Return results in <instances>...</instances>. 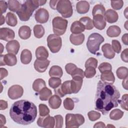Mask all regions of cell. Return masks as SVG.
Here are the masks:
<instances>
[{
    "label": "cell",
    "mask_w": 128,
    "mask_h": 128,
    "mask_svg": "<svg viewBox=\"0 0 128 128\" xmlns=\"http://www.w3.org/2000/svg\"><path fill=\"white\" fill-rule=\"evenodd\" d=\"M120 93L112 84L99 81L96 96L95 109L106 114L112 108L117 107Z\"/></svg>",
    "instance_id": "6da1fadb"
},
{
    "label": "cell",
    "mask_w": 128,
    "mask_h": 128,
    "mask_svg": "<svg viewBox=\"0 0 128 128\" xmlns=\"http://www.w3.org/2000/svg\"><path fill=\"white\" fill-rule=\"evenodd\" d=\"M11 118L16 122L27 125L33 122L37 116L35 104L30 101L22 100L14 102L10 110Z\"/></svg>",
    "instance_id": "7a4b0ae2"
},
{
    "label": "cell",
    "mask_w": 128,
    "mask_h": 128,
    "mask_svg": "<svg viewBox=\"0 0 128 128\" xmlns=\"http://www.w3.org/2000/svg\"><path fill=\"white\" fill-rule=\"evenodd\" d=\"M46 2V0H28L21 5L20 8L16 12L20 20L27 21L32 16L34 10L39 6H42Z\"/></svg>",
    "instance_id": "3957f363"
},
{
    "label": "cell",
    "mask_w": 128,
    "mask_h": 128,
    "mask_svg": "<svg viewBox=\"0 0 128 128\" xmlns=\"http://www.w3.org/2000/svg\"><path fill=\"white\" fill-rule=\"evenodd\" d=\"M104 40L103 36L98 33H93L90 34L86 42V46L89 52L96 54L100 50V46Z\"/></svg>",
    "instance_id": "277c9868"
},
{
    "label": "cell",
    "mask_w": 128,
    "mask_h": 128,
    "mask_svg": "<svg viewBox=\"0 0 128 128\" xmlns=\"http://www.w3.org/2000/svg\"><path fill=\"white\" fill-rule=\"evenodd\" d=\"M84 122V118L81 114H68L66 116V128H78Z\"/></svg>",
    "instance_id": "5b68a950"
},
{
    "label": "cell",
    "mask_w": 128,
    "mask_h": 128,
    "mask_svg": "<svg viewBox=\"0 0 128 128\" xmlns=\"http://www.w3.org/2000/svg\"><path fill=\"white\" fill-rule=\"evenodd\" d=\"M56 9L64 18H68L72 14V6L68 0H58Z\"/></svg>",
    "instance_id": "8992f818"
},
{
    "label": "cell",
    "mask_w": 128,
    "mask_h": 128,
    "mask_svg": "<svg viewBox=\"0 0 128 128\" xmlns=\"http://www.w3.org/2000/svg\"><path fill=\"white\" fill-rule=\"evenodd\" d=\"M68 22L66 20L60 16H56L52 20L53 32L55 34L60 36L64 34L66 30Z\"/></svg>",
    "instance_id": "52a82bcc"
},
{
    "label": "cell",
    "mask_w": 128,
    "mask_h": 128,
    "mask_svg": "<svg viewBox=\"0 0 128 128\" xmlns=\"http://www.w3.org/2000/svg\"><path fill=\"white\" fill-rule=\"evenodd\" d=\"M47 44L52 53H56L62 47V38L55 34H50L47 38Z\"/></svg>",
    "instance_id": "ba28073f"
},
{
    "label": "cell",
    "mask_w": 128,
    "mask_h": 128,
    "mask_svg": "<svg viewBox=\"0 0 128 128\" xmlns=\"http://www.w3.org/2000/svg\"><path fill=\"white\" fill-rule=\"evenodd\" d=\"M54 91L56 94L60 97H63L67 94H72L70 89V80L64 82L62 84L54 88Z\"/></svg>",
    "instance_id": "9c48e42d"
},
{
    "label": "cell",
    "mask_w": 128,
    "mask_h": 128,
    "mask_svg": "<svg viewBox=\"0 0 128 128\" xmlns=\"http://www.w3.org/2000/svg\"><path fill=\"white\" fill-rule=\"evenodd\" d=\"M37 124L40 127L46 128H52L54 126L55 120L49 114L40 117L37 121Z\"/></svg>",
    "instance_id": "30bf717a"
},
{
    "label": "cell",
    "mask_w": 128,
    "mask_h": 128,
    "mask_svg": "<svg viewBox=\"0 0 128 128\" xmlns=\"http://www.w3.org/2000/svg\"><path fill=\"white\" fill-rule=\"evenodd\" d=\"M0 66L7 65L8 66H14L17 63V58L15 54L8 53L4 55H0Z\"/></svg>",
    "instance_id": "8fae6325"
},
{
    "label": "cell",
    "mask_w": 128,
    "mask_h": 128,
    "mask_svg": "<svg viewBox=\"0 0 128 128\" xmlns=\"http://www.w3.org/2000/svg\"><path fill=\"white\" fill-rule=\"evenodd\" d=\"M24 93L22 86L20 85H14L10 86L8 92V97L12 100H16L20 98Z\"/></svg>",
    "instance_id": "7c38bea8"
},
{
    "label": "cell",
    "mask_w": 128,
    "mask_h": 128,
    "mask_svg": "<svg viewBox=\"0 0 128 128\" xmlns=\"http://www.w3.org/2000/svg\"><path fill=\"white\" fill-rule=\"evenodd\" d=\"M34 18L38 22L44 24L48 20L49 13L46 9L40 8L36 12Z\"/></svg>",
    "instance_id": "4fadbf2b"
},
{
    "label": "cell",
    "mask_w": 128,
    "mask_h": 128,
    "mask_svg": "<svg viewBox=\"0 0 128 128\" xmlns=\"http://www.w3.org/2000/svg\"><path fill=\"white\" fill-rule=\"evenodd\" d=\"M15 34L13 30L8 28H2L0 29V39L5 41H10L14 38Z\"/></svg>",
    "instance_id": "5bb4252c"
},
{
    "label": "cell",
    "mask_w": 128,
    "mask_h": 128,
    "mask_svg": "<svg viewBox=\"0 0 128 128\" xmlns=\"http://www.w3.org/2000/svg\"><path fill=\"white\" fill-rule=\"evenodd\" d=\"M92 23L94 26L99 30H102L106 26V22L104 16L100 14H96L93 16Z\"/></svg>",
    "instance_id": "9a60e30c"
},
{
    "label": "cell",
    "mask_w": 128,
    "mask_h": 128,
    "mask_svg": "<svg viewBox=\"0 0 128 128\" xmlns=\"http://www.w3.org/2000/svg\"><path fill=\"white\" fill-rule=\"evenodd\" d=\"M50 61L46 60L36 59L34 62V69L39 72H43L46 70L50 64Z\"/></svg>",
    "instance_id": "2e32d148"
},
{
    "label": "cell",
    "mask_w": 128,
    "mask_h": 128,
    "mask_svg": "<svg viewBox=\"0 0 128 128\" xmlns=\"http://www.w3.org/2000/svg\"><path fill=\"white\" fill-rule=\"evenodd\" d=\"M83 78L80 77H74L70 80V89L72 94L78 93L81 88Z\"/></svg>",
    "instance_id": "e0dca14e"
},
{
    "label": "cell",
    "mask_w": 128,
    "mask_h": 128,
    "mask_svg": "<svg viewBox=\"0 0 128 128\" xmlns=\"http://www.w3.org/2000/svg\"><path fill=\"white\" fill-rule=\"evenodd\" d=\"M20 44L16 40H12L8 42L6 46V48L8 53L16 54L19 50Z\"/></svg>",
    "instance_id": "ac0fdd59"
},
{
    "label": "cell",
    "mask_w": 128,
    "mask_h": 128,
    "mask_svg": "<svg viewBox=\"0 0 128 128\" xmlns=\"http://www.w3.org/2000/svg\"><path fill=\"white\" fill-rule=\"evenodd\" d=\"M104 18L105 20L108 22L112 24L116 22L118 20V16L116 11L112 9H109L105 12Z\"/></svg>",
    "instance_id": "d6986e66"
},
{
    "label": "cell",
    "mask_w": 128,
    "mask_h": 128,
    "mask_svg": "<svg viewBox=\"0 0 128 128\" xmlns=\"http://www.w3.org/2000/svg\"><path fill=\"white\" fill-rule=\"evenodd\" d=\"M104 56L108 59H112L115 56V52L109 44H105L102 47Z\"/></svg>",
    "instance_id": "ffe728a7"
},
{
    "label": "cell",
    "mask_w": 128,
    "mask_h": 128,
    "mask_svg": "<svg viewBox=\"0 0 128 128\" xmlns=\"http://www.w3.org/2000/svg\"><path fill=\"white\" fill-rule=\"evenodd\" d=\"M100 79L102 82L113 84L115 80V78L112 70L106 71L102 72L100 76Z\"/></svg>",
    "instance_id": "44dd1931"
},
{
    "label": "cell",
    "mask_w": 128,
    "mask_h": 128,
    "mask_svg": "<svg viewBox=\"0 0 128 128\" xmlns=\"http://www.w3.org/2000/svg\"><path fill=\"white\" fill-rule=\"evenodd\" d=\"M77 12L80 14H86L90 10V4L86 0L79 1L76 6Z\"/></svg>",
    "instance_id": "7402d4cb"
},
{
    "label": "cell",
    "mask_w": 128,
    "mask_h": 128,
    "mask_svg": "<svg viewBox=\"0 0 128 128\" xmlns=\"http://www.w3.org/2000/svg\"><path fill=\"white\" fill-rule=\"evenodd\" d=\"M71 43L74 45L78 46L82 44L84 40V35L83 34H71L70 36Z\"/></svg>",
    "instance_id": "603a6c76"
},
{
    "label": "cell",
    "mask_w": 128,
    "mask_h": 128,
    "mask_svg": "<svg viewBox=\"0 0 128 128\" xmlns=\"http://www.w3.org/2000/svg\"><path fill=\"white\" fill-rule=\"evenodd\" d=\"M84 30V26L80 21H74L70 26V31L73 34H80Z\"/></svg>",
    "instance_id": "cb8c5ba5"
},
{
    "label": "cell",
    "mask_w": 128,
    "mask_h": 128,
    "mask_svg": "<svg viewBox=\"0 0 128 128\" xmlns=\"http://www.w3.org/2000/svg\"><path fill=\"white\" fill-rule=\"evenodd\" d=\"M31 35V30L27 26H23L18 30V36L23 40H26L30 38Z\"/></svg>",
    "instance_id": "d4e9b609"
},
{
    "label": "cell",
    "mask_w": 128,
    "mask_h": 128,
    "mask_svg": "<svg viewBox=\"0 0 128 128\" xmlns=\"http://www.w3.org/2000/svg\"><path fill=\"white\" fill-rule=\"evenodd\" d=\"M61 103L62 100L60 97L56 94L52 96L48 100L49 106L52 109H57L59 108L61 105Z\"/></svg>",
    "instance_id": "484cf974"
},
{
    "label": "cell",
    "mask_w": 128,
    "mask_h": 128,
    "mask_svg": "<svg viewBox=\"0 0 128 128\" xmlns=\"http://www.w3.org/2000/svg\"><path fill=\"white\" fill-rule=\"evenodd\" d=\"M36 56L38 60H46L48 56V51L44 46H38L36 50Z\"/></svg>",
    "instance_id": "4316f807"
},
{
    "label": "cell",
    "mask_w": 128,
    "mask_h": 128,
    "mask_svg": "<svg viewBox=\"0 0 128 128\" xmlns=\"http://www.w3.org/2000/svg\"><path fill=\"white\" fill-rule=\"evenodd\" d=\"M32 59V54L30 51L27 49L24 50L20 54V61L24 64H28Z\"/></svg>",
    "instance_id": "83f0119b"
},
{
    "label": "cell",
    "mask_w": 128,
    "mask_h": 128,
    "mask_svg": "<svg viewBox=\"0 0 128 128\" xmlns=\"http://www.w3.org/2000/svg\"><path fill=\"white\" fill-rule=\"evenodd\" d=\"M48 74L51 78H60L63 74V72L62 68L60 66H53L50 68Z\"/></svg>",
    "instance_id": "f1b7e54d"
},
{
    "label": "cell",
    "mask_w": 128,
    "mask_h": 128,
    "mask_svg": "<svg viewBox=\"0 0 128 128\" xmlns=\"http://www.w3.org/2000/svg\"><path fill=\"white\" fill-rule=\"evenodd\" d=\"M121 33L120 28L117 26H110L106 30V34L109 37H117Z\"/></svg>",
    "instance_id": "f546056e"
},
{
    "label": "cell",
    "mask_w": 128,
    "mask_h": 128,
    "mask_svg": "<svg viewBox=\"0 0 128 128\" xmlns=\"http://www.w3.org/2000/svg\"><path fill=\"white\" fill-rule=\"evenodd\" d=\"M39 92V98L41 100H48L52 95L51 90L46 87H44Z\"/></svg>",
    "instance_id": "4dcf8cb0"
},
{
    "label": "cell",
    "mask_w": 128,
    "mask_h": 128,
    "mask_svg": "<svg viewBox=\"0 0 128 128\" xmlns=\"http://www.w3.org/2000/svg\"><path fill=\"white\" fill-rule=\"evenodd\" d=\"M44 87H46V82L42 78L36 80L32 84V88L36 92H39Z\"/></svg>",
    "instance_id": "1f68e13d"
},
{
    "label": "cell",
    "mask_w": 128,
    "mask_h": 128,
    "mask_svg": "<svg viewBox=\"0 0 128 128\" xmlns=\"http://www.w3.org/2000/svg\"><path fill=\"white\" fill-rule=\"evenodd\" d=\"M6 20L7 24L11 26H16L18 23L16 16L14 14L11 12H9L6 14Z\"/></svg>",
    "instance_id": "d6a6232c"
},
{
    "label": "cell",
    "mask_w": 128,
    "mask_h": 128,
    "mask_svg": "<svg viewBox=\"0 0 128 128\" xmlns=\"http://www.w3.org/2000/svg\"><path fill=\"white\" fill-rule=\"evenodd\" d=\"M85 27V29L88 30H92L94 28V24L92 20L88 16L82 17L79 20Z\"/></svg>",
    "instance_id": "836d02e7"
},
{
    "label": "cell",
    "mask_w": 128,
    "mask_h": 128,
    "mask_svg": "<svg viewBox=\"0 0 128 128\" xmlns=\"http://www.w3.org/2000/svg\"><path fill=\"white\" fill-rule=\"evenodd\" d=\"M8 9L13 12H17L21 6L18 1L15 0H10L8 2Z\"/></svg>",
    "instance_id": "e575fe53"
},
{
    "label": "cell",
    "mask_w": 128,
    "mask_h": 128,
    "mask_svg": "<svg viewBox=\"0 0 128 128\" xmlns=\"http://www.w3.org/2000/svg\"><path fill=\"white\" fill-rule=\"evenodd\" d=\"M124 115V112L120 109L116 108L112 110L110 114V118L111 120H117L120 119Z\"/></svg>",
    "instance_id": "d590c367"
},
{
    "label": "cell",
    "mask_w": 128,
    "mask_h": 128,
    "mask_svg": "<svg viewBox=\"0 0 128 128\" xmlns=\"http://www.w3.org/2000/svg\"><path fill=\"white\" fill-rule=\"evenodd\" d=\"M34 33L36 38H40L44 34V29L40 24H36L34 28Z\"/></svg>",
    "instance_id": "8d00e7d4"
},
{
    "label": "cell",
    "mask_w": 128,
    "mask_h": 128,
    "mask_svg": "<svg viewBox=\"0 0 128 128\" xmlns=\"http://www.w3.org/2000/svg\"><path fill=\"white\" fill-rule=\"evenodd\" d=\"M116 74L118 78L124 80L126 77H128V68L124 66L120 67L117 69L116 71Z\"/></svg>",
    "instance_id": "74e56055"
},
{
    "label": "cell",
    "mask_w": 128,
    "mask_h": 128,
    "mask_svg": "<svg viewBox=\"0 0 128 128\" xmlns=\"http://www.w3.org/2000/svg\"><path fill=\"white\" fill-rule=\"evenodd\" d=\"M105 8L104 7L100 4H98L96 5L92 9V16H94L96 14H100L104 16L105 14Z\"/></svg>",
    "instance_id": "f35d334b"
},
{
    "label": "cell",
    "mask_w": 128,
    "mask_h": 128,
    "mask_svg": "<svg viewBox=\"0 0 128 128\" xmlns=\"http://www.w3.org/2000/svg\"><path fill=\"white\" fill-rule=\"evenodd\" d=\"M62 80L60 78H50L48 80V84L50 87L53 88H56L61 84Z\"/></svg>",
    "instance_id": "ab89813d"
},
{
    "label": "cell",
    "mask_w": 128,
    "mask_h": 128,
    "mask_svg": "<svg viewBox=\"0 0 128 128\" xmlns=\"http://www.w3.org/2000/svg\"><path fill=\"white\" fill-rule=\"evenodd\" d=\"M64 106L67 110H72L74 108V102L73 100L70 98H66L64 101Z\"/></svg>",
    "instance_id": "60d3db41"
},
{
    "label": "cell",
    "mask_w": 128,
    "mask_h": 128,
    "mask_svg": "<svg viewBox=\"0 0 128 128\" xmlns=\"http://www.w3.org/2000/svg\"><path fill=\"white\" fill-rule=\"evenodd\" d=\"M38 108H39L40 115V116H45L49 114L50 110L48 108L46 105L43 104H39Z\"/></svg>",
    "instance_id": "b9f144b4"
},
{
    "label": "cell",
    "mask_w": 128,
    "mask_h": 128,
    "mask_svg": "<svg viewBox=\"0 0 128 128\" xmlns=\"http://www.w3.org/2000/svg\"><path fill=\"white\" fill-rule=\"evenodd\" d=\"M98 66V60L94 58H90L87 60L85 63V68L93 67L95 68H96Z\"/></svg>",
    "instance_id": "7bdbcfd3"
},
{
    "label": "cell",
    "mask_w": 128,
    "mask_h": 128,
    "mask_svg": "<svg viewBox=\"0 0 128 128\" xmlns=\"http://www.w3.org/2000/svg\"><path fill=\"white\" fill-rule=\"evenodd\" d=\"M96 74V68L93 67H88L86 68L84 71V76L86 78H92L94 77Z\"/></svg>",
    "instance_id": "ee69618b"
},
{
    "label": "cell",
    "mask_w": 128,
    "mask_h": 128,
    "mask_svg": "<svg viewBox=\"0 0 128 128\" xmlns=\"http://www.w3.org/2000/svg\"><path fill=\"white\" fill-rule=\"evenodd\" d=\"M98 68V70L100 71V72L102 73L106 71L112 70V66L110 64L104 62L100 64Z\"/></svg>",
    "instance_id": "f6af8a7d"
},
{
    "label": "cell",
    "mask_w": 128,
    "mask_h": 128,
    "mask_svg": "<svg viewBox=\"0 0 128 128\" xmlns=\"http://www.w3.org/2000/svg\"><path fill=\"white\" fill-rule=\"evenodd\" d=\"M112 48L114 52L118 54L120 52L122 46L119 41L118 40H114L112 41Z\"/></svg>",
    "instance_id": "bcb514c9"
},
{
    "label": "cell",
    "mask_w": 128,
    "mask_h": 128,
    "mask_svg": "<svg viewBox=\"0 0 128 128\" xmlns=\"http://www.w3.org/2000/svg\"><path fill=\"white\" fill-rule=\"evenodd\" d=\"M88 116L90 120L95 121L100 118L101 114L98 112H96L94 110H92L88 112Z\"/></svg>",
    "instance_id": "7dc6e473"
},
{
    "label": "cell",
    "mask_w": 128,
    "mask_h": 128,
    "mask_svg": "<svg viewBox=\"0 0 128 128\" xmlns=\"http://www.w3.org/2000/svg\"><path fill=\"white\" fill-rule=\"evenodd\" d=\"M122 108L126 110H128V94H124L122 96L121 100H118Z\"/></svg>",
    "instance_id": "c3c4849f"
},
{
    "label": "cell",
    "mask_w": 128,
    "mask_h": 128,
    "mask_svg": "<svg viewBox=\"0 0 128 128\" xmlns=\"http://www.w3.org/2000/svg\"><path fill=\"white\" fill-rule=\"evenodd\" d=\"M112 7L116 10H118L122 8L124 2L122 0H112L111 2Z\"/></svg>",
    "instance_id": "681fc988"
},
{
    "label": "cell",
    "mask_w": 128,
    "mask_h": 128,
    "mask_svg": "<svg viewBox=\"0 0 128 128\" xmlns=\"http://www.w3.org/2000/svg\"><path fill=\"white\" fill-rule=\"evenodd\" d=\"M55 120V127L61 128L63 126V118L61 115H56L54 116Z\"/></svg>",
    "instance_id": "f907efd6"
},
{
    "label": "cell",
    "mask_w": 128,
    "mask_h": 128,
    "mask_svg": "<svg viewBox=\"0 0 128 128\" xmlns=\"http://www.w3.org/2000/svg\"><path fill=\"white\" fill-rule=\"evenodd\" d=\"M72 78L74 77H80L83 78L84 77V72L80 68H77L71 74Z\"/></svg>",
    "instance_id": "816d5d0a"
},
{
    "label": "cell",
    "mask_w": 128,
    "mask_h": 128,
    "mask_svg": "<svg viewBox=\"0 0 128 128\" xmlns=\"http://www.w3.org/2000/svg\"><path fill=\"white\" fill-rule=\"evenodd\" d=\"M77 68V66L72 63H69L66 65L65 70L66 72L69 74H72L75 70Z\"/></svg>",
    "instance_id": "f5cc1de1"
},
{
    "label": "cell",
    "mask_w": 128,
    "mask_h": 128,
    "mask_svg": "<svg viewBox=\"0 0 128 128\" xmlns=\"http://www.w3.org/2000/svg\"><path fill=\"white\" fill-rule=\"evenodd\" d=\"M8 7V4H6V2L5 1H2V0L0 1V13H1L2 15L3 13H4L6 12Z\"/></svg>",
    "instance_id": "db71d44e"
},
{
    "label": "cell",
    "mask_w": 128,
    "mask_h": 128,
    "mask_svg": "<svg viewBox=\"0 0 128 128\" xmlns=\"http://www.w3.org/2000/svg\"><path fill=\"white\" fill-rule=\"evenodd\" d=\"M120 57L122 61L128 62V48L124 50L120 55Z\"/></svg>",
    "instance_id": "11a10c76"
},
{
    "label": "cell",
    "mask_w": 128,
    "mask_h": 128,
    "mask_svg": "<svg viewBox=\"0 0 128 128\" xmlns=\"http://www.w3.org/2000/svg\"><path fill=\"white\" fill-rule=\"evenodd\" d=\"M0 80L6 77L8 75V72L7 70L4 68H0Z\"/></svg>",
    "instance_id": "9f6ffc18"
},
{
    "label": "cell",
    "mask_w": 128,
    "mask_h": 128,
    "mask_svg": "<svg viewBox=\"0 0 128 128\" xmlns=\"http://www.w3.org/2000/svg\"><path fill=\"white\" fill-rule=\"evenodd\" d=\"M0 110H5L8 108V103L6 101L3 100H0Z\"/></svg>",
    "instance_id": "6f0895ef"
},
{
    "label": "cell",
    "mask_w": 128,
    "mask_h": 128,
    "mask_svg": "<svg viewBox=\"0 0 128 128\" xmlns=\"http://www.w3.org/2000/svg\"><path fill=\"white\" fill-rule=\"evenodd\" d=\"M6 120L5 116L2 114H0V127L2 128V126L6 124Z\"/></svg>",
    "instance_id": "680465c9"
},
{
    "label": "cell",
    "mask_w": 128,
    "mask_h": 128,
    "mask_svg": "<svg viewBox=\"0 0 128 128\" xmlns=\"http://www.w3.org/2000/svg\"><path fill=\"white\" fill-rule=\"evenodd\" d=\"M58 2V0H50V5L52 8L54 10H56V7L57 5V3Z\"/></svg>",
    "instance_id": "91938a15"
},
{
    "label": "cell",
    "mask_w": 128,
    "mask_h": 128,
    "mask_svg": "<svg viewBox=\"0 0 128 128\" xmlns=\"http://www.w3.org/2000/svg\"><path fill=\"white\" fill-rule=\"evenodd\" d=\"M128 34H125L122 36V42L126 45H128Z\"/></svg>",
    "instance_id": "94428289"
},
{
    "label": "cell",
    "mask_w": 128,
    "mask_h": 128,
    "mask_svg": "<svg viewBox=\"0 0 128 128\" xmlns=\"http://www.w3.org/2000/svg\"><path fill=\"white\" fill-rule=\"evenodd\" d=\"M105 124L104 122H96V124H95L94 126V128H105Z\"/></svg>",
    "instance_id": "6125c7cd"
},
{
    "label": "cell",
    "mask_w": 128,
    "mask_h": 128,
    "mask_svg": "<svg viewBox=\"0 0 128 128\" xmlns=\"http://www.w3.org/2000/svg\"><path fill=\"white\" fill-rule=\"evenodd\" d=\"M122 84L123 88L127 90H128V77L124 79V80L122 81Z\"/></svg>",
    "instance_id": "be15d7a7"
},
{
    "label": "cell",
    "mask_w": 128,
    "mask_h": 128,
    "mask_svg": "<svg viewBox=\"0 0 128 128\" xmlns=\"http://www.w3.org/2000/svg\"><path fill=\"white\" fill-rule=\"evenodd\" d=\"M4 23V18L3 16L2 15H1V18H0V26L3 24Z\"/></svg>",
    "instance_id": "e7e4bbea"
},
{
    "label": "cell",
    "mask_w": 128,
    "mask_h": 128,
    "mask_svg": "<svg viewBox=\"0 0 128 128\" xmlns=\"http://www.w3.org/2000/svg\"><path fill=\"white\" fill-rule=\"evenodd\" d=\"M109 126H113V127H114V126H112V125H108L106 127H108H108H109Z\"/></svg>",
    "instance_id": "03108f58"
}]
</instances>
